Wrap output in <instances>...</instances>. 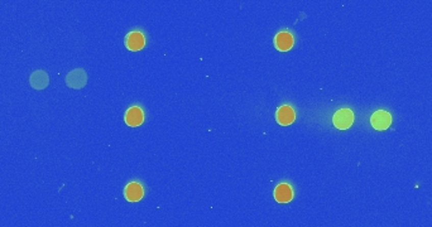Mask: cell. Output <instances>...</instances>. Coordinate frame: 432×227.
<instances>
[{"label":"cell","instance_id":"obj_1","mask_svg":"<svg viewBox=\"0 0 432 227\" xmlns=\"http://www.w3.org/2000/svg\"><path fill=\"white\" fill-rule=\"evenodd\" d=\"M333 123L338 129L345 130V129L350 128L352 123H354V114H352L350 109L339 110V111H336L335 115H334Z\"/></svg>","mask_w":432,"mask_h":227},{"label":"cell","instance_id":"obj_2","mask_svg":"<svg viewBox=\"0 0 432 227\" xmlns=\"http://www.w3.org/2000/svg\"><path fill=\"white\" fill-rule=\"evenodd\" d=\"M370 123H372L373 128L377 129V130H386L391 125L392 116L391 114L384 111V110H379V111L373 114Z\"/></svg>","mask_w":432,"mask_h":227},{"label":"cell","instance_id":"obj_3","mask_svg":"<svg viewBox=\"0 0 432 227\" xmlns=\"http://www.w3.org/2000/svg\"><path fill=\"white\" fill-rule=\"evenodd\" d=\"M66 83L72 89H81L86 85V73L81 68L71 71L66 77Z\"/></svg>","mask_w":432,"mask_h":227},{"label":"cell","instance_id":"obj_4","mask_svg":"<svg viewBox=\"0 0 432 227\" xmlns=\"http://www.w3.org/2000/svg\"><path fill=\"white\" fill-rule=\"evenodd\" d=\"M145 38L140 32H131L125 38V46L129 51H140L144 47Z\"/></svg>","mask_w":432,"mask_h":227},{"label":"cell","instance_id":"obj_5","mask_svg":"<svg viewBox=\"0 0 432 227\" xmlns=\"http://www.w3.org/2000/svg\"><path fill=\"white\" fill-rule=\"evenodd\" d=\"M275 118H277V121L281 124V125L287 126V125H291V124L295 121L296 114L295 111H293L292 107L288 106V105H283V106H281L279 109L277 110Z\"/></svg>","mask_w":432,"mask_h":227},{"label":"cell","instance_id":"obj_6","mask_svg":"<svg viewBox=\"0 0 432 227\" xmlns=\"http://www.w3.org/2000/svg\"><path fill=\"white\" fill-rule=\"evenodd\" d=\"M274 46L275 48L281 52L290 51L293 46L292 34L288 33V32H281V33H278L274 38Z\"/></svg>","mask_w":432,"mask_h":227},{"label":"cell","instance_id":"obj_7","mask_svg":"<svg viewBox=\"0 0 432 227\" xmlns=\"http://www.w3.org/2000/svg\"><path fill=\"white\" fill-rule=\"evenodd\" d=\"M274 198L278 203H287L293 198L292 187L287 183H281L274 189Z\"/></svg>","mask_w":432,"mask_h":227},{"label":"cell","instance_id":"obj_8","mask_svg":"<svg viewBox=\"0 0 432 227\" xmlns=\"http://www.w3.org/2000/svg\"><path fill=\"white\" fill-rule=\"evenodd\" d=\"M143 194H144L143 187L138 182H132L124 189V196L129 202H138V201L142 200Z\"/></svg>","mask_w":432,"mask_h":227},{"label":"cell","instance_id":"obj_9","mask_svg":"<svg viewBox=\"0 0 432 227\" xmlns=\"http://www.w3.org/2000/svg\"><path fill=\"white\" fill-rule=\"evenodd\" d=\"M144 120V114L138 106H132L125 112V123L129 126H139Z\"/></svg>","mask_w":432,"mask_h":227},{"label":"cell","instance_id":"obj_10","mask_svg":"<svg viewBox=\"0 0 432 227\" xmlns=\"http://www.w3.org/2000/svg\"><path fill=\"white\" fill-rule=\"evenodd\" d=\"M29 82H31V86L34 87V89L42 90L48 85V76H47L44 71H36V72L32 73Z\"/></svg>","mask_w":432,"mask_h":227}]
</instances>
